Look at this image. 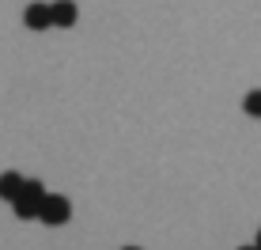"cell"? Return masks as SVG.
Masks as SVG:
<instances>
[{
	"label": "cell",
	"instance_id": "ba28073f",
	"mask_svg": "<svg viewBox=\"0 0 261 250\" xmlns=\"http://www.w3.org/2000/svg\"><path fill=\"white\" fill-rule=\"evenodd\" d=\"M257 250H261V231H257Z\"/></svg>",
	"mask_w": 261,
	"mask_h": 250
},
{
	"label": "cell",
	"instance_id": "277c9868",
	"mask_svg": "<svg viewBox=\"0 0 261 250\" xmlns=\"http://www.w3.org/2000/svg\"><path fill=\"white\" fill-rule=\"evenodd\" d=\"M23 23L31 27V31H46L49 27V4H31L23 15Z\"/></svg>",
	"mask_w": 261,
	"mask_h": 250
},
{
	"label": "cell",
	"instance_id": "8992f818",
	"mask_svg": "<svg viewBox=\"0 0 261 250\" xmlns=\"http://www.w3.org/2000/svg\"><path fill=\"white\" fill-rule=\"evenodd\" d=\"M242 106H246L250 118H261V91H250L246 99H242Z\"/></svg>",
	"mask_w": 261,
	"mask_h": 250
},
{
	"label": "cell",
	"instance_id": "3957f363",
	"mask_svg": "<svg viewBox=\"0 0 261 250\" xmlns=\"http://www.w3.org/2000/svg\"><path fill=\"white\" fill-rule=\"evenodd\" d=\"M72 23H76V4L72 0L49 4V27H72Z\"/></svg>",
	"mask_w": 261,
	"mask_h": 250
},
{
	"label": "cell",
	"instance_id": "5b68a950",
	"mask_svg": "<svg viewBox=\"0 0 261 250\" xmlns=\"http://www.w3.org/2000/svg\"><path fill=\"white\" fill-rule=\"evenodd\" d=\"M19 186H23V178H19V174H12V171H8V174H0V197H4V201H12L15 193H19Z\"/></svg>",
	"mask_w": 261,
	"mask_h": 250
},
{
	"label": "cell",
	"instance_id": "7a4b0ae2",
	"mask_svg": "<svg viewBox=\"0 0 261 250\" xmlns=\"http://www.w3.org/2000/svg\"><path fill=\"white\" fill-rule=\"evenodd\" d=\"M68 216H72L68 197H61V193H42V201H38V220H42V224L61 228Z\"/></svg>",
	"mask_w": 261,
	"mask_h": 250
},
{
	"label": "cell",
	"instance_id": "52a82bcc",
	"mask_svg": "<svg viewBox=\"0 0 261 250\" xmlns=\"http://www.w3.org/2000/svg\"><path fill=\"white\" fill-rule=\"evenodd\" d=\"M239 250H257V246H239Z\"/></svg>",
	"mask_w": 261,
	"mask_h": 250
},
{
	"label": "cell",
	"instance_id": "9c48e42d",
	"mask_svg": "<svg viewBox=\"0 0 261 250\" xmlns=\"http://www.w3.org/2000/svg\"><path fill=\"white\" fill-rule=\"evenodd\" d=\"M125 250H140V246H125Z\"/></svg>",
	"mask_w": 261,
	"mask_h": 250
},
{
	"label": "cell",
	"instance_id": "6da1fadb",
	"mask_svg": "<svg viewBox=\"0 0 261 250\" xmlns=\"http://www.w3.org/2000/svg\"><path fill=\"white\" fill-rule=\"evenodd\" d=\"M42 193H46V186H42V182H27V178H23L19 193L12 197L15 216H19V220H34V216H38V201H42Z\"/></svg>",
	"mask_w": 261,
	"mask_h": 250
}]
</instances>
